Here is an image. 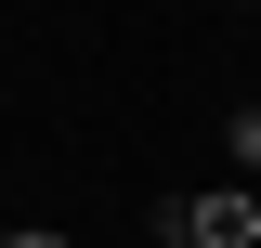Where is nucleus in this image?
Segmentation results:
<instances>
[{"label":"nucleus","instance_id":"f257e3e1","mask_svg":"<svg viewBox=\"0 0 261 248\" xmlns=\"http://www.w3.org/2000/svg\"><path fill=\"white\" fill-rule=\"evenodd\" d=\"M170 222H183L196 248H261V196H248V183H209V196H183Z\"/></svg>","mask_w":261,"mask_h":248},{"label":"nucleus","instance_id":"f03ea898","mask_svg":"<svg viewBox=\"0 0 261 248\" xmlns=\"http://www.w3.org/2000/svg\"><path fill=\"white\" fill-rule=\"evenodd\" d=\"M0 248H65V235H53V222H13V235H0Z\"/></svg>","mask_w":261,"mask_h":248},{"label":"nucleus","instance_id":"7ed1b4c3","mask_svg":"<svg viewBox=\"0 0 261 248\" xmlns=\"http://www.w3.org/2000/svg\"><path fill=\"white\" fill-rule=\"evenodd\" d=\"M157 248H196V235H183V222H157Z\"/></svg>","mask_w":261,"mask_h":248}]
</instances>
